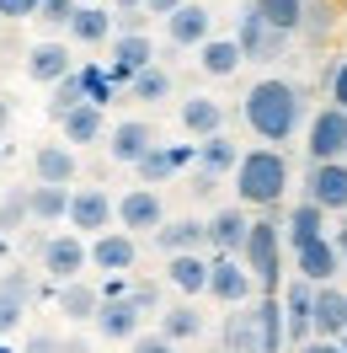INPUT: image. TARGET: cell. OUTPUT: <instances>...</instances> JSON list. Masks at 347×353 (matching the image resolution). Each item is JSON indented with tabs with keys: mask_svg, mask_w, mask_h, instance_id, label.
I'll return each instance as SVG.
<instances>
[{
	"mask_svg": "<svg viewBox=\"0 0 347 353\" xmlns=\"http://www.w3.org/2000/svg\"><path fill=\"white\" fill-rule=\"evenodd\" d=\"M299 118H304V91L294 81L267 75V81H257L246 91V123H251V134L262 145H278L283 150L294 139V129H299Z\"/></svg>",
	"mask_w": 347,
	"mask_h": 353,
	"instance_id": "1",
	"label": "cell"
},
{
	"mask_svg": "<svg viewBox=\"0 0 347 353\" xmlns=\"http://www.w3.org/2000/svg\"><path fill=\"white\" fill-rule=\"evenodd\" d=\"M283 188H288V161H283V150L257 145V150L240 155V166H235V199L240 203L273 209V203L283 199Z\"/></svg>",
	"mask_w": 347,
	"mask_h": 353,
	"instance_id": "2",
	"label": "cell"
},
{
	"mask_svg": "<svg viewBox=\"0 0 347 353\" xmlns=\"http://www.w3.org/2000/svg\"><path fill=\"white\" fill-rule=\"evenodd\" d=\"M240 263L251 268V279L262 284V294H278V273H283V236H278V220H251V236H246Z\"/></svg>",
	"mask_w": 347,
	"mask_h": 353,
	"instance_id": "3",
	"label": "cell"
},
{
	"mask_svg": "<svg viewBox=\"0 0 347 353\" xmlns=\"http://www.w3.org/2000/svg\"><path fill=\"white\" fill-rule=\"evenodd\" d=\"M304 199L321 203L326 214H347V161H310Z\"/></svg>",
	"mask_w": 347,
	"mask_h": 353,
	"instance_id": "4",
	"label": "cell"
},
{
	"mask_svg": "<svg viewBox=\"0 0 347 353\" xmlns=\"http://www.w3.org/2000/svg\"><path fill=\"white\" fill-rule=\"evenodd\" d=\"M91 268V246L81 241V230H65V236H48L43 241V273L59 279V284H75Z\"/></svg>",
	"mask_w": 347,
	"mask_h": 353,
	"instance_id": "5",
	"label": "cell"
},
{
	"mask_svg": "<svg viewBox=\"0 0 347 353\" xmlns=\"http://www.w3.org/2000/svg\"><path fill=\"white\" fill-rule=\"evenodd\" d=\"M310 161H347V112L342 108H321L310 118Z\"/></svg>",
	"mask_w": 347,
	"mask_h": 353,
	"instance_id": "6",
	"label": "cell"
},
{
	"mask_svg": "<svg viewBox=\"0 0 347 353\" xmlns=\"http://www.w3.org/2000/svg\"><path fill=\"white\" fill-rule=\"evenodd\" d=\"M155 145H160V134H155L150 118H123V123L107 134V155L118 161V166H139Z\"/></svg>",
	"mask_w": 347,
	"mask_h": 353,
	"instance_id": "7",
	"label": "cell"
},
{
	"mask_svg": "<svg viewBox=\"0 0 347 353\" xmlns=\"http://www.w3.org/2000/svg\"><path fill=\"white\" fill-rule=\"evenodd\" d=\"M251 289H262L257 279H251V268L240 263V257H214V273H209V294H214L219 305H246L251 300Z\"/></svg>",
	"mask_w": 347,
	"mask_h": 353,
	"instance_id": "8",
	"label": "cell"
},
{
	"mask_svg": "<svg viewBox=\"0 0 347 353\" xmlns=\"http://www.w3.org/2000/svg\"><path fill=\"white\" fill-rule=\"evenodd\" d=\"M118 220V203L102 193V188H75V203H70V225L81 236H107V225Z\"/></svg>",
	"mask_w": 347,
	"mask_h": 353,
	"instance_id": "9",
	"label": "cell"
},
{
	"mask_svg": "<svg viewBox=\"0 0 347 353\" xmlns=\"http://www.w3.org/2000/svg\"><path fill=\"white\" fill-rule=\"evenodd\" d=\"M118 220H123V230H160L166 225V203H160V193L155 188H129L123 199H118Z\"/></svg>",
	"mask_w": 347,
	"mask_h": 353,
	"instance_id": "10",
	"label": "cell"
},
{
	"mask_svg": "<svg viewBox=\"0 0 347 353\" xmlns=\"http://www.w3.org/2000/svg\"><path fill=\"white\" fill-rule=\"evenodd\" d=\"M294 263H299V279H310V284H337V273H342V257H337L331 236H315V241L294 246Z\"/></svg>",
	"mask_w": 347,
	"mask_h": 353,
	"instance_id": "11",
	"label": "cell"
},
{
	"mask_svg": "<svg viewBox=\"0 0 347 353\" xmlns=\"http://www.w3.org/2000/svg\"><path fill=\"white\" fill-rule=\"evenodd\" d=\"M315 337H326V343L347 337V289L342 284H315Z\"/></svg>",
	"mask_w": 347,
	"mask_h": 353,
	"instance_id": "12",
	"label": "cell"
},
{
	"mask_svg": "<svg viewBox=\"0 0 347 353\" xmlns=\"http://www.w3.org/2000/svg\"><path fill=\"white\" fill-rule=\"evenodd\" d=\"M166 38H171L176 48H203L209 38H214V17H209V6L187 0L176 17H166Z\"/></svg>",
	"mask_w": 347,
	"mask_h": 353,
	"instance_id": "13",
	"label": "cell"
},
{
	"mask_svg": "<svg viewBox=\"0 0 347 353\" xmlns=\"http://www.w3.org/2000/svg\"><path fill=\"white\" fill-rule=\"evenodd\" d=\"M235 43L246 48V59H278L283 54V43H288V32H278V27H267L246 6V17H240V27H235Z\"/></svg>",
	"mask_w": 347,
	"mask_h": 353,
	"instance_id": "14",
	"label": "cell"
},
{
	"mask_svg": "<svg viewBox=\"0 0 347 353\" xmlns=\"http://www.w3.org/2000/svg\"><path fill=\"white\" fill-rule=\"evenodd\" d=\"M187 161H198V145H155V150L145 155L134 172H139V182H145V188H160V182H171Z\"/></svg>",
	"mask_w": 347,
	"mask_h": 353,
	"instance_id": "15",
	"label": "cell"
},
{
	"mask_svg": "<svg viewBox=\"0 0 347 353\" xmlns=\"http://www.w3.org/2000/svg\"><path fill=\"white\" fill-rule=\"evenodd\" d=\"M134 263H139V241H134L129 230H107V236L91 241V268H102V273H129Z\"/></svg>",
	"mask_w": 347,
	"mask_h": 353,
	"instance_id": "16",
	"label": "cell"
},
{
	"mask_svg": "<svg viewBox=\"0 0 347 353\" xmlns=\"http://www.w3.org/2000/svg\"><path fill=\"white\" fill-rule=\"evenodd\" d=\"M27 305H32V279L27 273H6L0 279V337H11L22 327Z\"/></svg>",
	"mask_w": 347,
	"mask_h": 353,
	"instance_id": "17",
	"label": "cell"
},
{
	"mask_svg": "<svg viewBox=\"0 0 347 353\" xmlns=\"http://www.w3.org/2000/svg\"><path fill=\"white\" fill-rule=\"evenodd\" d=\"M246 236H251V220H246L240 209H219L214 220H209V246H214L219 257H240V252H246Z\"/></svg>",
	"mask_w": 347,
	"mask_h": 353,
	"instance_id": "18",
	"label": "cell"
},
{
	"mask_svg": "<svg viewBox=\"0 0 347 353\" xmlns=\"http://www.w3.org/2000/svg\"><path fill=\"white\" fill-rule=\"evenodd\" d=\"M155 246H160L166 257H187L198 246H209V220H166L155 230Z\"/></svg>",
	"mask_w": 347,
	"mask_h": 353,
	"instance_id": "19",
	"label": "cell"
},
{
	"mask_svg": "<svg viewBox=\"0 0 347 353\" xmlns=\"http://www.w3.org/2000/svg\"><path fill=\"white\" fill-rule=\"evenodd\" d=\"M224 353H262V316L257 305H235L224 316Z\"/></svg>",
	"mask_w": 347,
	"mask_h": 353,
	"instance_id": "20",
	"label": "cell"
},
{
	"mask_svg": "<svg viewBox=\"0 0 347 353\" xmlns=\"http://www.w3.org/2000/svg\"><path fill=\"white\" fill-rule=\"evenodd\" d=\"M155 65V48L145 32H118L112 38V70H118V81H134L139 70H150Z\"/></svg>",
	"mask_w": 347,
	"mask_h": 353,
	"instance_id": "21",
	"label": "cell"
},
{
	"mask_svg": "<svg viewBox=\"0 0 347 353\" xmlns=\"http://www.w3.org/2000/svg\"><path fill=\"white\" fill-rule=\"evenodd\" d=\"M54 305H59V316L65 321H96L102 316V289H91L86 279H75V284H59V294H54Z\"/></svg>",
	"mask_w": 347,
	"mask_h": 353,
	"instance_id": "22",
	"label": "cell"
},
{
	"mask_svg": "<svg viewBox=\"0 0 347 353\" xmlns=\"http://www.w3.org/2000/svg\"><path fill=\"white\" fill-rule=\"evenodd\" d=\"M139 305L134 300H102V316H96V332L107 337V343H134L139 337Z\"/></svg>",
	"mask_w": 347,
	"mask_h": 353,
	"instance_id": "23",
	"label": "cell"
},
{
	"mask_svg": "<svg viewBox=\"0 0 347 353\" xmlns=\"http://www.w3.org/2000/svg\"><path fill=\"white\" fill-rule=\"evenodd\" d=\"M32 176L54 182V188H70L75 182V150L70 145H38L32 150Z\"/></svg>",
	"mask_w": 347,
	"mask_h": 353,
	"instance_id": "24",
	"label": "cell"
},
{
	"mask_svg": "<svg viewBox=\"0 0 347 353\" xmlns=\"http://www.w3.org/2000/svg\"><path fill=\"white\" fill-rule=\"evenodd\" d=\"M27 75H32V81H43V86H59L65 75H75L70 48L65 43H38L32 54H27Z\"/></svg>",
	"mask_w": 347,
	"mask_h": 353,
	"instance_id": "25",
	"label": "cell"
},
{
	"mask_svg": "<svg viewBox=\"0 0 347 353\" xmlns=\"http://www.w3.org/2000/svg\"><path fill=\"white\" fill-rule=\"evenodd\" d=\"M176 118H182V129L198 134V139H214V134L224 129V108H219L214 97H187V102L176 108Z\"/></svg>",
	"mask_w": 347,
	"mask_h": 353,
	"instance_id": "26",
	"label": "cell"
},
{
	"mask_svg": "<svg viewBox=\"0 0 347 353\" xmlns=\"http://www.w3.org/2000/svg\"><path fill=\"white\" fill-rule=\"evenodd\" d=\"M209 273H214V263H203L198 252H187V257H171V263H166L171 289H182L187 300H193V294H209Z\"/></svg>",
	"mask_w": 347,
	"mask_h": 353,
	"instance_id": "27",
	"label": "cell"
},
{
	"mask_svg": "<svg viewBox=\"0 0 347 353\" xmlns=\"http://www.w3.org/2000/svg\"><path fill=\"white\" fill-rule=\"evenodd\" d=\"M198 65H203V75H235L246 65V48L235 38H209V43L198 48Z\"/></svg>",
	"mask_w": 347,
	"mask_h": 353,
	"instance_id": "28",
	"label": "cell"
},
{
	"mask_svg": "<svg viewBox=\"0 0 347 353\" xmlns=\"http://www.w3.org/2000/svg\"><path fill=\"white\" fill-rule=\"evenodd\" d=\"M257 316H262V353H283V343H288L283 294H262V300H257Z\"/></svg>",
	"mask_w": 347,
	"mask_h": 353,
	"instance_id": "29",
	"label": "cell"
},
{
	"mask_svg": "<svg viewBox=\"0 0 347 353\" xmlns=\"http://www.w3.org/2000/svg\"><path fill=\"white\" fill-rule=\"evenodd\" d=\"M251 11H257L267 27L288 32V38H294V32L304 27V17H310V11H304V0H251Z\"/></svg>",
	"mask_w": 347,
	"mask_h": 353,
	"instance_id": "30",
	"label": "cell"
},
{
	"mask_svg": "<svg viewBox=\"0 0 347 353\" xmlns=\"http://www.w3.org/2000/svg\"><path fill=\"white\" fill-rule=\"evenodd\" d=\"M86 102H91V86H86V75L75 70V75H65V81L54 86V97H48V118H54V123H65L70 112L86 108Z\"/></svg>",
	"mask_w": 347,
	"mask_h": 353,
	"instance_id": "31",
	"label": "cell"
},
{
	"mask_svg": "<svg viewBox=\"0 0 347 353\" xmlns=\"http://www.w3.org/2000/svg\"><path fill=\"white\" fill-rule=\"evenodd\" d=\"M283 230H288V246H304V241H315V236H331L326 209H321V203H310V199H304L299 209L288 214V225H283Z\"/></svg>",
	"mask_w": 347,
	"mask_h": 353,
	"instance_id": "32",
	"label": "cell"
},
{
	"mask_svg": "<svg viewBox=\"0 0 347 353\" xmlns=\"http://www.w3.org/2000/svg\"><path fill=\"white\" fill-rule=\"evenodd\" d=\"M240 155H246V150H235V139L214 134V139H203V145H198V166H203V172H214V176H224V172H235V166H240Z\"/></svg>",
	"mask_w": 347,
	"mask_h": 353,
	"instance_id": "33",
	"label": "cell"
},
{
	"mask_svg": "<svg viewBox=\"0 0 347 353\" xmlns=\"http://www.w3.org/2000/svg\"><path fill=\"white\" fill-rule=\"evenodd\" d=\"M70 203H75V193H70V188L38 182V188H32V220H43V225L65 220V214H70Z\"/></svg>",
	"mask_w": 347,
	"mask_h": 353,
	"instance_id": "34",
	"label": "cell"
},
{
	"mask_svg": "<svg viewBox=\"0 0 347 353\" xmlns=\"http://www.w3.org/2000/svg\"><path fill=\"white\" fill-rule=\"evenodd\" d=\"M102 129H107V118H102V108L96 102H86V108H75L65 118V139L70 145H96L102 139Z\"/></svg>",
	"mask_w": 347,
	"mask_h": 353,
	"instance_id": "35",
	"label": "cell"
},
{
	"mask_svg": "<svg viewBox=\"0 0 347 353\" xmlns=\"http://www.w3.org/2000/svg\"><path fill=\"white\" fill-rule=\"evenodd\" d=\"M160 332H166L171 343H193V337H203V316L193 310V300H182V305H171V310H166Z\"/></svg>",
	"mask_w": 347,
	"mask_h": 353,
	"instance_id": "36",
	"label": "cell"
},
{
	"mask_svg": "<svg viewBox=\"0 0 347 353\" xmlns=\"http://www.w3.org/2000/svg\"><path fill=\"white\" fill-rule=\"evenodd\" d=\"M27 220H32V188H11L0 199V236H17Z\"/></svg>",
	"mask_w": 347,
	"mask_h": 353,
	"instance_id": "37",
	"label": "cell"
},
{
	"mask_svg": "<svg viewBox=\"0 0 347 353\" xmlns=\"http://www.w3.org/2000/svg\"><path fill=\"white\" fill-rule=\"evenodd\" d=\"M129 86H134L139 102H166V97H171V70H166V65H150V70H139Z\"/></svg>",
	"mask_w": 347,
	"mask_h": 353,
	"instance_id": "38",
	"label": "cell"
},
{
	"mask_svg": "<svg viewBox=\"0 0 347 353\" xmlns=\"http://www.w3.org/2000/svg\"><path fill=\"white\" fill-rule=\"evenodd\" d=\"M70 32H75L81 43H102V38H112V17L102 6H81V17L70 22Z\"/></svg>",
	"mask_w": 347,
	"mask_h": 353,
	"instance_id": "39",
	"label": "cell"
},
{
	"mask_svg": "<svg viewBox=\"0 0 347 353\" xmlns=\"http://www.w3.org/2000/svg\"><path fill=\"white\" fill-rule=\"evenodd\" d=\"M75 17H81L75 0H43V6H38V22H43V27H70Z\"/></svg>",
	"mask_w": 347,
	"mask_h": 353,
	"instance_id": "40",
	"label": "cell"
},
{
	"mask_svg": "<svg viewBox=\"0 0 347 353\" xmlns=\"http://www.w3.org/2000/svg\"><path fill=\"white\" fill-rule=\"evenodd\" d=\"M38 6H43V0H0V17H6V22H27V17L38 22Z\"/></svg>",
	"mask_w": 347,
	"mask_h": 353,
	"instance_id": "41",
	"label": "cell"
},
{
	"mask_svg": "<svg viewBox=\"0 0 347 353\" xmlns=\"http://www.w3.org/2000/svg\"><path fill=\"white\" fill-rule=\"evenodd\" d=\"M22 353H65V337H54V332H27Z\"/></svg>",
	"mask_w": 347,
	"mask_h": 353,
	"instance_id": "42",
	"label": "cell"
},
{
	"mask_svg": "<svg viewBox=\"0 0 347 353\" xmlns=\"http://www.w3.org/2000/svg\"><path fill=\"white\" fill-rule=\"evenodd\" d=\"M129 353H176V343L166 337V332H155V337H145V332H139V337L129 343Z\"/></svg>",
	"mask_w": 347,
	"mask_h": 353,
	"instance_id": "43",
	"label": "cell"
},
{
	"mask_svg": "<svg viewBox=\"0 0 347 353\" xmlns=\"http://www.w3.org/2000/svg\"><path fill=\"white\" fill-rule=\"evenodd\" d=\"M129 300H134V305H139V316H150V310L160 305V289H155V284H145V279H139V284L129 289Z\"/></svg>",
	"mask_w": 347,
	"mask_h": 353,
	"instance_id": "44",
	"label": "cell"
},
{
	"mask_svg": "<svg viewBox=\"0 0 347 353\" xmlns=\"http://www.w3.org/2000/svg\"><path fill=\"white\" fill-rule=\"evenodd\" d=\"M331 108L347 112V54L337 59V70H331Z\"/></svg>",
	"mask_w": 347,
	"mask_h": 353,
	"instance_id": "45",
	"label": "cell"
},
{
	"mask_svg": "<svg viewBox=\"0 0 347 353\" xmlns=\"http://www.w3.org/2000/svg\"><path fill=\"white\" fill-rule=\"evenodd\" d=\"M187 193H193V199H214V193H219V176L198 166V172H193V188H187Z\"/></svg>",
	"mask_w": 347,
	"mask_h": 353,
	"instance_id": "46",
	"label": "cell"
},
{
	"mask_svg": "<svg viewBox=\"0 0 347 353\" xmlns=\"http://www.w3.org/2000/svg\"><path fill=\"white\" fill-rule=\"evenodd\" d=\"M81 75H86V86H91V102L102 108V102L112 97V81H102V70H81Z\"/></svg>",
	"mask_w": 347,
	"mask_h": 353,
	"instance_id": "47",
	"label": "cell"
},
{
	"mask_svg": "<svg viewBox=\"0 0 347 353\" xmlns=\"http://www.w3.org/2000/svg\"><path fill=\"white\" fill-rule=\"evenodd\" d=\"M112 22H118V32H145V11H118Z\"/></svg>",
	"mask_w": 347,
	"mask_h": 353,
	"instance_id": "48",
	"label": "cell"
},
{
	"mask_svg": "<svg viewBox=\"0 0 347 353\" xmlns=\"http://www.w3.org/2000/svg\"><path fill=\"white\" fill-rule=\"evenodd\" d=\"M182 6H187V0H145V11H150V17H176Z\"/></svg>",
	"mask_w": 347,
	"mask_h": 353,
	"instance_id": "49",
	"label": "cell"
},
{
	"mask_svg": "<svg viewBox=\"0 0 347 353\" xmlns=\"http://www.w3.org/2000/svg\"><path fill=\"white\" fill-rule=\"evenodd\" d=\"M299 353H347V348H342V343H326V337H315V343H304Z\"/></svg>",
	"mask_w": 347,
	"mask_h": 353,
	"instance_id": "50",
	"label": "cell"
},
{
	"mask_svg": "<svg viewBox=\"0 0 347 353\" xmlns=\"http://www.w3.org/2000/svg\"><path fill=\"white\" fill-rule=\"evenodd\" d=\"M331 241H337V257H342V268H347V220L331 230Z\"/></svg>",
	"mask_w": 347,
	"mask_h": 353,
	"instance_id": "51",
	"label": "cell"
},
{
	"mask_svg": "<svg viewBox=\"0 0 347 353\" xmlns=\"http://www.w3.org/2000/svg\"><path fill=\"white\" fill-rule=\"evenodd\" d=\"M65 353H91V343L86 337H65Z\"/></svg>",
	"mask_w": 347,
	"mask_h": 353,
	"instance_id": "52",
	"label": "cell"
},
{
	"mask_svg": "<svg viewBox=\"0 0 347 353\" xmlns=\"http://www.w3.org/2000/svg\"><path fill=\"white\" fill-rule=\"evenodd\" d=\"M112 6H118V11H139L145 0H112Z\"/></svg>",
	"mask_w": 347,
	"mask_h": 353,
	"instance_id": "53",
	"label": "cell"
},
{
	"mask_svg": "<svg viewBox=\"0 0 347 353\" xmlns=\"http://www.w3.org/2000/svg\"><path fill=\"white\" fill-rule=\"evenodd\" d=\"M6 123H11V108H6V102H0V134H6Z\"/></svg>",
	"mask_w": 347,
	"mask_h": 353,
	"instance_id": "54",
	"label": "cell"
},
{
	"mask_svg": "<svg viewBox=\"0 0 347 353\" xmlns=\"http://www.w3.org/2000/svg\"><path fill=\"white\" fill-rule=\"evenodd\" d=\"M0 252H6V236H0Z\"/></svg>",
	"mask_w": 347,
	"mask_h": 353,
	"instance_id": "55",
	"label": "cell"
},
{
	"mask_svg": "<svg viewBox=\"0 0 347 353\" xmlns=\"http://www.w3.org/2000/svg\"><path fill=\"white\" fill-rule=\"evenodd\" d=\"M0 161H6V145H0Z\"/></svg>",
	"mask_w": 347,
	"mask_h": 353,
	"instance_id": "56",
	"label": "cell"
},
{
	"mask_svg": "<svg viewBox=\"0 0 347 353\" xmlns=\"http://www.w3.org/2000/svg\"><path fill=\"white\" fill-rule=\"evenodd\" d=\"M342 348H347V337H342Z\"/></svg>",
	"mask_w": 347,
	"mask_h": 353,
	"instance_id": "57",
	"label": "cell"
},
{
	"mask_svg": "<svg viewBox=\"0 0 347 353\" xmlns=\"http://www.w3.org/2000/svg\"><path fill=\"white\" fill-rule=\"evenodd\" d=\"M0 199H6V193H0Z\"/></svg>",
	"mask_w": 347,
	"mask_h": 353,
	"instance_id": "58",
	"label": "cell"
},
{
	"mask_svg": "<svg viewBox=\"0 0 347 353\" xmlns=\"http://www.w3.org/2000/svg\"><path fill=\"white\" fill-rule=\"evenodd\" d=\"M0 353H6V348H0Z\"/></svg>",
	"mask_w": 347,
	"mask_h": 353,
	"instance_id": "59",
	"label": "cell"
}]
</instances>
